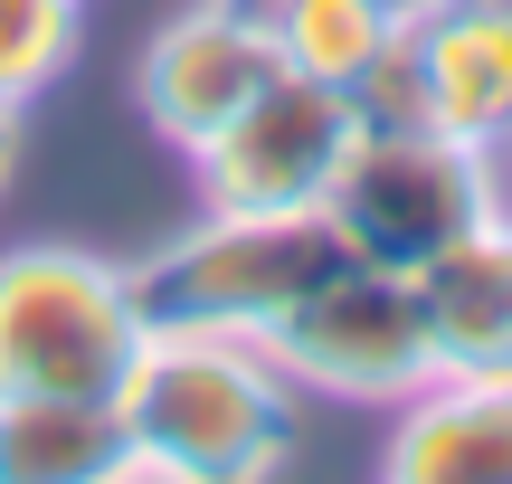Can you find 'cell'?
<instances>
[{
	"instance_id": "obj_7",
	"label": "cell",
	"mask_w": 512,
	"mask_h": 484,
	"mask_svg": "<svg viewBox=\"0 0 512 484\" xmlns=\"http://www.w3.org/2000/svg\"><path fill=\"white\" fill-rule=\"evenodd\" d=\"M361 124H437L465 143H512V0H427L361 86Z\"/></svg>"
},
{
	"instance_id": "obj_16",
	"label": "cell",
	"mask_w": 512,
	"mask_h": 484,
	"mask_svg": "<svg viewBox=\"0 0 512 484\" xmlns=\"http://www.w3.org/2000/svg\"><path fill=\"white\" fill-rule=\"evenodd\" d=\"M238 10H247V0H238ZM389 10H427V0H389Z\"/></svg>"
},
{
	"instance_id": "obj_15",
	"label": "cell",
	"mask_w": 512,
	"mask_h": 484,
	"mask_svg": "<svg viewBox=\"0 0 512 484\" xmlns=\"http://www.w3.org/2000/svg\"><path fill=\"white\" fill-rule=\"evenodd\" d=\"M494 162H503V200H512V143H503V152H494Z\"/></svg>"
},
{
	"instance_id": "obj_13",
	"label": "cell",
	"mask_w": 512,
	"mask_h": 484,
	"mask_svg": "<svg viewBox=\"0 0 512 484\" xmlns=\"http://www.w3.org/2000/svg\"><path fill=\"white\" fill-rule=\"evenodd\" d=\"M76 29H86V0H0V95L29 105L67 76Z\"/></svg>"
},
{
	"instance_id": "obj_4",
	"label": "cell",
	"mask_w": 512,
	"mask_h": 484,
	"mask_svg": "<svg viewBox=\"0 0 512 484\" xmlns=\"http://www.w3.org/2000/svg\"><path fill=\"white\" fill-rule=\"evenodd\" d=\"M143 342L152 323L124 266L86 257V247L0 257V399H114Z\"/></svg>"
},
{
	"instance_id": "obj_11",
	"label": "cell",
	"mask_w": 512,
	"mask_h": 484,
	"mask_svg": "<svg viewBox=\"0 0 512 484\" xmlns=\"http://www.w3.org/2000/svg\"><path fill=\"white\" fill-rule=\"evenodd\" d=\"M0 484H143L124 399H0Z\"/></svg>"
},
{
	"instance_id": "obj_2",
	"label": "cell",
	"mask_w": 512,
	"mask_h": 484,
	"mask_svg": "<svg viewBox=\"0 0 512 484\" xmlns=\"http://www.w3.org/2000/svg\"><path fill=\"white\" fill-rule=\"evenodd\" d=\"M342 266L323 209H200L171 247H152L133 266L152 333H219L266 352L275 323Z\"/></svg>"
},
{
	"instance_id": "obj_3",
	"label": "cell",
	"mask_w": 512,
	"mask_h": 484,
	"mask_svg": "<svg viewBox=\"0 0 512 484\" xmlns=\"http://www.w3.org/2000/svg\"><path fill=\"white\" fill-rule=\"evenodd\" d=\"M494 209H512V200H503V162L484 143L437 133V124H361L323 219L342 238V257L389 266V276H427Z\"/></svg>"
},
{
	"instance_id": "obj_5",
	"label": "cell",
	"mask_w": 512,
	"mask_h": 484,
	"mask_svg": "<svg viewBox=\"0 0 512 484\" xmlns=\"http://www.w3.org/2000/svg\"><path fill=\"white\" fill-rule=\"evenodd\" d=\"M275 371L294 390L323 399H361V409H399L408 390L437 380L427 352V314H418V276H389V266L342 257L285 323H275Z\"/></svg>"
},
{
	"instance_id": "obj_9",
	"label": "cell",
	"mask_w": 512,
	"mask_h": 484,
	"mask_svg": "<svg viewBox=\"0 0 512 484\" xmlns=\"http://www.w3.org/2000/svg\"><path fill=\"white\" fill-rule=\"evenodd\" d=\"M380 484H512V380L437 371L399 399Z\"/></svg>"
},
{
	"instance_id": "obj_10",
	"label": "cell",
	"mask_w": 512,
	"mask_h": 484,
	"mask_svg": "<svg viewBox=\"0 0 512 484\" xmlns=\"http://www.w3.org/2000/svg\"><path fill=\"white\" fill-rule=\"evenodd\" d=\"M418 314H427L437 371L512 380V209H494L475 238H456L418 276Z\"/></svg>"
},
{
	"instance_id": "obj_1",
	"label": "cell",
	"mask_w": 512,
	"mask_h": 484,
	"mask_svg": "<svg viewBox=\"0 0 512 484\" xmlns=\"http://www.w3.org/2000/svg\"><path fill=\"white\" fill-rule=\"evenodd\" d=\"M143 484H275L304 447V409L275 352L219 333H152L124 390Z\"/></svg>"
},
{
	"instance_id": "obj_8",
	"label": "cell",
	"mask_w": 512,
	"mask_h": 484,
	"mask_svg": "<svg viewBox=\"0 0 512 484\" xmlns=\"http://www.w3.org/2000/svg\"><path fill=\"white\" fill-rule=\"evenodd\" d=\"M275 67H285V57H275V38H266L256 10H238V0H200V10H181L143 48L133 105H143V124L162 133L171 152H200Z\"/></svg>"
},
{
	"instance_id": "obj_6",
	"label": "cell",
	"mask_w": 512,
	"mask_h": 484,
	"mask_svg": "<svg viewBox=\"0 0 512 484\" xmlns=\"http://www.w3.org/2000/svg\"><path fill=\"white\" fill-rule=\"evenodd\" d=\"M351 143H361V105L342 86H323V76L275 67L181 162L200 181V209H323L342 162H351Z\"/></svg>"
},
{
	"instance_id": "obj_14",
	"label": "cell",
	"mask_w": 512,
	"mask_h": 484,
	"mask_svg": "<svg viewBox=\"0 0 512 484\" xmlns=\"http://www.w3.org/2000/svg\"><path fill=\"white\" fill-rule=\"evenodd\" d=\"M10 162H19V105L0 95V181H10Z\"/></svg>"
},
{
	"instance_id": "obj_12",
	"label": "cell",
	"mask_w": 512,
	"mask_h": 484,
	"mask_svg": "<svg viewBox=\"0 0 512 484\" xmlns=\"http://www.w3.org/2000/svg\"><path fill=\"white\" fill-rule=\"evenodd\" d=\"M247 10L266 19L275 57H285L294 76H323L351 105H361V86L380 76V57L399 48V29H408V10H389V0H247Z\"/></svg>"
}]
</instances>
